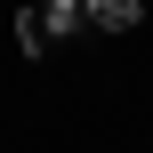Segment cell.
<instances>
[{
    "label": "cell",
    "instance_id": "cell-1",
    "mask_svg": "<svg viewBox=\"0 0 153 153\" xmlns=\"http://www.w3.org/2000/svg\"><path fill=\"white\" fill-rule=\"evenodd\" d=\"M65 32H81V0H32V8H16V48L24 56H48Z\"/></svg>",
    "mask_w": 153,
    "mask_h": 153
},
{
    "label": "cell",
    "instance_id": "cell-2",
    "mask_svg": "<svg viewBox=\"0 0 153 153\" xmlns=\"http://www.w3.org/2000/svg\"><path fill=\"white\" fill-rule=\"evenodd\" d=\"M81 24H97V32H137V0H81Z\"/></svg>",
    "mask_w": 153,
    "mask_h": 153
}]
</instances>
